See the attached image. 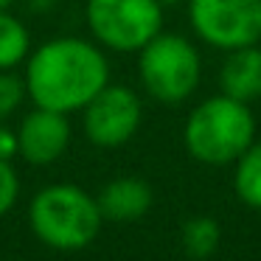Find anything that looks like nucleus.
<instances>
[{
	"label": "nucleus",
	"instance_id": "12",
	"mask_svg": "<svg viewBox=\"0 0 261 261\" xmlns=\"http://www.w3.org/2000/svg\"><path fill=\"white\" fill-rule=\"evenodd\" d=\"M31 54V31L9 12H0V70H17Z\"/></svg>",
	"mask_w": 261,
	"mask_h": 261
},
{
	"label": "nucleus",
	"instance_id": "11",
	"mask_svg": "<svg viewBox=\"0 0 261 261\" xmlns=\"http://www.w3.org/2000/svg\"><path fill=\"white\" fill-rule=\"evenodd\" d=\"M233 191L247 208L261 211V141L258 138L233 163Z\"/></svg>",
	"mask_w": 261,
	"mask_h": 261
},
{
	"label": "nucleus",
	"instance_id": "6",
	"mask_svg": "<svg viewBox=\"0 0 261 261\" xmlns=\"http://www.w3.org/2000/svg\"><path fill=\"white\" fill-rule=\"evenodd\" d=\"M191 31L216 51L261 42V0H188Z\"/></svg>",
	"mask_w": 261,
	"mask_h": 261
},
{
	"label": "nucleus",
	"instance_id": "8",
	"mask_svg": "<svg viewBox=\"0 0 261 261\" xmlns=\"http://www.w3.org/2000/svg\"><path fill=\"white\" fill-rule=\"evenodd\" d=\"M73 141L68 113L34 107L17 126V154L29 166H51L68 152Z\"/></svg>",
	"mask_w": 261,
	"mask_h": 261
},
{
	"label": "nucleus",
	"instance_id": "19",
	"mask_svg": "<svg viewBox=\"0 0 261 261\" xmlns=\"http://www.w3.org/2000/svg\"><path fill=\"white\" fill-rule=\"evenodd\" d=\"M160 6H174V3H182V0H158Z\"/></svg>",
	"mask_w": 261,
	"mask_h": 261
},
{
	"label": "nucleus",
	"instance_id": "2",
	"mask_svg": "<svg viewBox=\"0 0 261 261\" xmlns=\"http://www.w3.org/2000/svg\"><path fill=\"white\" fill-rule=\"evenodd\" d=\"M29 225L45 247L79 253L98 239L104 216L96 194L73 182H54L34 194L29 205Z\"/></svg>",
	"mask_w": 261,
	"mask_h": 261
},
{
	"label": "nucleus",
	"instance_id": "15",
	"mask_svg": "<svg viewBox=\"0 0 261 261\" xmlns=\"http://www.w3.org/2000/svg\"><path fill=\"white\" fill-rule=\"evenodd\" d=\"M20 199V174L9 158H0V219L17 205Z\"/></svg>",
	"mask_w": 261,
	"mask_h": 261
},
{
	"label": "nucleus",
	"instance_id": "10",
	"mask_svg": "<svg viewBox=\"0 0 261 261\" xmlns=\"http://www.w3.org/2000/svg\"><path fill=\"white\" fill-rule=\"evenodd\" d=\"M219 87L225 96L253 104L261 98V48L244 45L236 51H225V62L219 68Z\"/></svg>",
	"mask_w": 261,
	"mask_h": 261
},
{
	"label": "nucleus",
	"instance_id": "17",
	"mask_svg": "<svg viewBox=\"0 0 261 261\" xmlns=\"http://www.w3.org/2000/svg\"><path fill=\"white\" fill-rule=\"evenodd\" d=\"M59 0H25V6L31 9V12H37V14H42V12H51L54 6H57Z\"/></svg>",
	"mask_w": 261,
	"mask_h": 261
},
{
	"label": "nucleus",
	"instance_id": "14",
	"mask_svg": "<svg viewBox=\"0 0 261 261\" xmlns=\"http://www.w3.org/2000/svg\"><path fill=\"white\" fill-rule=\"evenodd\" d=\"M29 98L25 79L17 70H0V121H6L20 110V104Z\"/></svg>",
	"mask_w": 261,
	"mask_h": 261
},
{
	"label": "nucleus",
	"instance_id": "5",
	"mask_svg": "<svg viewBox=\"0 0 261 261\" xmlns=\"http://www.w3.org/2000/svg\"><path fill=\"white\" fill-rule=\"evenodd\" d=\"M85 20L98 45L138 54L163 31V6L158 0H87Z\"/></svg>",
	"mask_w": 261,
	"mask_h": 261
},
{
	"label": "nucleus",
	"instance_id": "9",
	"mask_svg": "<svg viewBox=\"0 0 261 261\" xmlns=\"http://www.w3.org/2000/svg\"><path fill=\"white\" fill-rule=\"evenodd\" d=\"M96 202L104 222L129 225V222L143 219L152 211L154 191L141 177H115L101 186V191L96 194Z\"/></svg>",
	"mask_w": 261,
	"mask_h": 261
},
{
	"label": "nucleus",
	"instance_id": "4",
	"mask_svg": "<svg viewBox=\"0 0 261 261\" xmlns=\"http://www.w3.org/2000/svg\"><path fill=\"white\" fill-rule=\"evenodd\" d=\"M138 79L152 101L177 107L197 93L202 82V57L188 37L160 31L138 51Z\"/></svg>",
	"mask_w": 261,
	"mask_h": 261
},
{
	"label": "nucleus",
	"instance_id": "16",
	"mask_svg": "<svg viewBox=\"0 0 261 261\" xmlns=\"http://www.w3.org/2000/svg\"><path fill=\"white\" fill-rule=\"evenodd\" d=\"M14 154H17V129H9L0 124V158L12 160Z\"/></svg>",
	"mask_w": 261,
	"mask_h": 261
},
{
	"label": "nucleus",
	"instance_id": "18",
	"mask_svg": "<svg viewBox=\"0 0 261 261\" xmlns=\"http://www.w3.org/2000/svg\"><path fill=\"white\" fill-rule=\"evenodd\" d=\"M14 3H17V0H0V12H9Z\"/></svg>",
	"mask_w": 261,
	"mask_h": 261
},
{
	"label": "nucleus",
	"instance_id": "7",
	"mask_svg": "<svg viewBox=\"0 0 261 261\" xmlns=\"http://www.w3.org/2000/svg\"><path fill=\"white\" fill-rule=\"evenodd\" d=\"M143 124V101L132 87L107 85L82 107L85 138L98 149H118L138 135Z\"/></svg>",
	"mask_w": 261,
	"mask_h": 261
},
{
	"label": "nucleus",
	"instance_id": "1",
	"mask_svg": "<svg viewBox=\"0 0 261 261\" xmlns=\"http://www.w3.org/2000/svg\"><path fill=\"white\" fill-rule=\"evenodd\" d=\"M25 90L34 107L82 113L110 82V62L101 45L85 37H54L25 59Z\"/></svg>",
	"mask_w": 261,
	"mask_h": 261
},
{
	"label": "nucleus",
	"instance_id": "13",
	"mask_svg": "<svg viewBox=\"0 0 261 261\" xmlns=\"http://www.w3.org/2000/svg\"><path fill=\"white\" fill-rule=\"evenodd\" d=\"M222 244V227L211 216H191L182 222L180 230V247L188 258H211Z\"/></svg>",
	"mask_w": 261,
	"mask_h": 261
},
{
	"label": "nucleus",
	"instance_id": "3",
	"mask_svg": "<svg viewBox=\"0 0 261 261\" xmlns=\"http://www.w3.org/2000/svg\"><path fill=\"white\" fill-rule=\"evenodd\" d=\"M253 141L255 115L250 104L225 93L199 101L182 124V146L202 166H233Z\"/></svg>",
	"mask_w": 261,
	"mask_h": 261
}]
</instances>
